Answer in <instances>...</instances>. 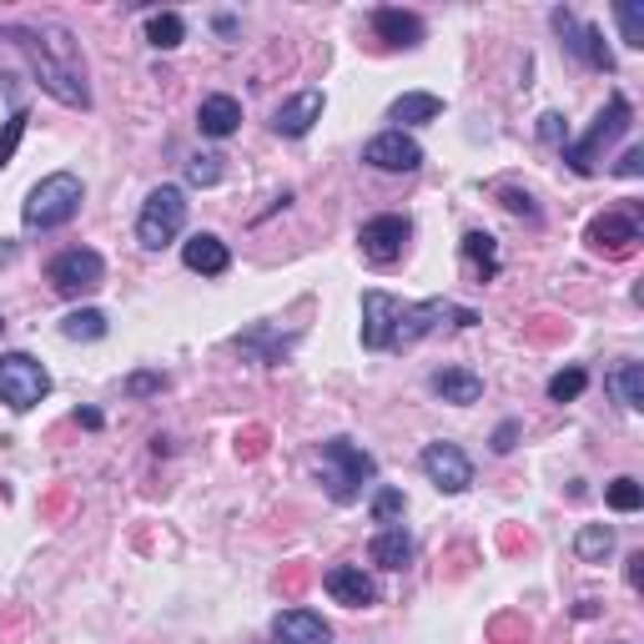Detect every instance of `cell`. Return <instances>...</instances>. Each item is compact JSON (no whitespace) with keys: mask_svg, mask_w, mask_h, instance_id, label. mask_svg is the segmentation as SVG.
I'll use <instances>...</instances> for the list:
<instances>
[{"mask_svg":"<svg viewBox=\"0 0 644 644\" xmlns=\"http://www.w3.org/2000/svg\"><path fill=\"white\" fill-rule=\"evenodd\" d=\"M499 197H503V207H509L513 217L539 222V207H534V197H529V192H519V186H499Z\"/></svg>","mask_w":644,"mask_h":644,"instance_id":"obj_37","label":"cell"},{"mask_svg":"<svg viewBox=\"0 0 644 644\" xmlns=\"http://www.w3.org/2000/svg\"><path fill=\"white\" fill-rule=\"evenodd\" d=\"M584 388H590V372H584V368H564V372L549 378V398H554V403H574Z\"/></svg>","mask_w":644,"mask_h":644,"instance_id":"obj_30","label":"cell"},{"mask_svg":"<svg viewBox=\"0 0 644 644\" xmlns=\"http://www.w3.org/2000/svg\"><path fill=\"white\" fill-rule=\"evenodd\" d=\"M574 554L584 559V564H604V559L614 554V529L610 524H584L574 534Z\"/></svg>","mask_w":644,"mask_h":644,"instance_id":"obj_24","label":"cell"},{"mask_svg":"<svg viewBox=\"0 0 644 644\" xmlns=\"http://www.w3.org/2000/svg\"><path fill=\"white\" fill-rule=\"evenodd\" d=\"M362 162L378 166V172H418V166H423V146L393 126V132H378L362 146Z\"/></svg>","mask_w":644,"mask_h":644,"instance_id":"obj_12","label":"cell"},{"mask_svg":"<svg viewBox=\"0 0 644 644\" xmlns=\"http://www.w3.org/2000/svg\"><path fill=\"white\" fill-rule=\"evenodd\" d=\"M438 323H459V328H473L479 313L473 307H459L448 297H428V303H398L393 293H362V348L372 352H403L413 343H423Z\"/></svg>","mask_w":644,"mask_h":644,"instance_id":"obj_1","label":"cell"},{"mask_svg":"<svg viewBox=\"0 0 644 644\" xmlns=\"http://www.w3.org/2000/svg\"><path fill=\"white\" fill-rule=\"evenodd\" d=\"M614 21H620L624 45L644 51V6H640V0H620V6H614Z\"/></svg>","mask_w":644,"mask_h":644,"instance_id":"obj_28","label":"cell"},{"mask_svg":"<svg viewBox=\"0 0 644 644\" xmlns=\"http://www.w3.org/2000/svg\"><path fill=\"white\" fill-rule=\"evenodd\" d=\"M182 227H186V192L182 186H156L146 197L142 217H136V242L146 252H162L182 237Z\"/></svg>","mask_w":644,"mask_h":644,"instance_id":"obj_6","label":"cell"},{"mask_svg":"<svg viewBox=\"0 0 644 644\" xmlns=\"http://www.w3.org/2000/svg\"><path fill=\"white\" fill-rule=\"evenodd\" d=\"M61 333H67L71 343H96V338H106V313L81 307V313H71L67 323H61Z\"/></svg>","mask_w":644,"mask_h":644,"instance_id":"obj_27","label":"cell"},{"mask_svg":"<svg viewBox=\"0 0 644 644\" xmlns=\"http://www.w3.org/2000/svg\"><path fill=\"white\" fill-rule=\"evenodd\" d=\"M323 590H328L338 604H348V610H368V604H378V584H372L358 564H333L328 574H323Z\"/></svg>","mask_w":644,"mask_h":644,"instance_id":"obj_15","label":"cell"},{"mask_svg":"<svg viewBox=\"0 0 644 644\" xmlns=\"http://www.w3.org/2000/svg\"><path fill=\"white\" fill-rule=\"evenodd\" d=\"M428 388H433L443 403H453V408H469V403H479V398H483V378H479V372H469V368H438L433 378H428Z\"/></svg>","mask_w":644,"mask_h":644,"instance_id":"obj_19","label":"cell"},{"mask_svg":"<svg viewBox=\"0 0 644 644\" xmlns=\"http://www.w3.org/2000/svg\"><path fill=\"white\" fill-rule=\"evenodd\" d=\"M418 463H423V473L433 479L438 493H463L473 483V463L459 443H428Z\"/></svg>","mask_w":644,"mask_h":644,"instance_id":"obj_11","label":"cell"},{"mask_svg":"<svg viewBox=\"0 0 644 644\" xmlns=\"http://www.w3.org/2000/svg\"><path fill=\"white\" fill-rule=\"evenodd\" d=\"M45 393H51V372L31 352H6L0 358V403L11 413H31Z\"/></svg>","mask_w":644,"mask_h":644,"instance_id":"obj_7","label":"cell"},{"mask_svg":"<svg viewBox=\"0 0 644 644\" xmlns=\"http://www.w3.org/2000/svg\"><path fill=\"white\" fill-rule=\"evenodd\" d=\"M584 242H590L594 252H610V257H630L634 242H640V222H634L630 212H604V217L590 222Z\"/></svg>","mask_w":644,"mask_h":644,"instance_id":"obj_13","label":"cell"},{"mask_svg":"<svg viewBox=\"0 0 644 644\" xmlns=\"http://www.w3.org/2000/svg\"><path fill=\"white\" fill-rule=\"evenodd\" d=\"M323 463H328V499L333 503H352L362 493V483L378 479V459L368 448H358L352 438H328L323 443Z\"/></svg>","mask_w":644,"mask_h":644,"instance_id":"obj_4","label":"cell"},{"mask_svg":"<svg viewBox=\"0 0 644 644\" xmlns=\"http://www.w3.org/2000/svg\"><path fill=\"white\" fill-rule=\"evenodd\" d=\"M549 21H554V31L564 35V45L579 55V61H584V67H590V71H610V76H614V51L604 45V31H600V25L574 21V11H554Z\"/></svg>","mask_w":644,"mask_h":644,"instance_id":"obj_9","label":"cell"},{"mask_svg":"<svg viewBox=\"0 0 644 644\" xmlns=\"http://www.w3.org/2000/svg\"><path fill=\"white\" fill-rule=\"evenodd\" d=\"M328 620H323V614L317 610H303V604H297V610H283L273 620V640L277 644H328Z\"/></svg>","mask_w":644,"mask_h":644,"instance_id":"obj_18","label":"cell"},{"mask_svg":"<svg viewBox=\"0 0 644 644\" xmlns=\"http://www.w3.org/2000/svg\"><path fill=\"white\" fill-rule=\"evenodd\" d=\"M317 116H323V91H297L293 101H283V106L273 111V132L287 136V142H297V136L313 132Z\"/></svg>","mask_w":644,"mask_h":644,"instance_id":"obj_17","label":"cell"},{"mask_svg":"<svg viewBox=\"0 0 644 644\" xmlns=\"http://www.w3.org/2000/svg\"><path fill=\"white\" fill-rule=\"evenodd\" d=\"M403 509H408L403 489H378V499H372V524H393Z\"/></svg>","mask_w":644,"mask_h":644,"instance_id":"obj_33","label":"cell"},{"mask_svg":"<svg viewBox=\"0 0 644 644\" xmlns=\"http://www.w3.org/2000/svg\"><path fill=\"white\" fill-rule=\"evenodd\" d=\"M81 202H86L81 176L51 172L31 186V197H25V207H21V222H25V232H55V227H67V222L76 217Z\"/></svg>","mask_w":644,"mask_h":644,"instance_id":"obj_3","label":"cell"},{"mask_svg":"<svg viewBox=\"0 0 644 644\" xmlns=\"http://www.w3.org/2000/svg\"><path fill=\"white\" fill-rule=\"evenodd\" d=\"M614 172H620V176H640V172H644V152H640V146H634V152H624Z\"/></svg>","mask_w":644,"mask_h":644,"instance_id":"obj_39","label":"cell"},{"mask_svg":"<svg viewBox=\"0 0 644 644\" xmlns=\"http://www.w3.org/2000/svg\"><path fill=\"white\" fill-rule=\"evenodd\" d=\"M297 343V333H287V338H277L273 328H247V333H237V348L242 352H252L257 362H267V368H277V362L287 358V348Z\"/></svg>","mask_w":644,"mask_h":644,"instance_id":"obj_22","label":"cell"},{"mask_svg":"<svg viewBox=\"0 0 644 644\" xmlns=\"http://www.w3.org/2000/svg\"><path fill=\"white\" fill-rule=\"evenodd\" d=\"M146 41H152L156 51H176V45L186 41V21L176 11H156L152 21H146Z\"/></svg>","mask_w":644,"mask_h":644,"instance_id":"obj_26","label":"cell"},{"mask_svg":"<svg viewBox=\"0 0 644 644\" xmlns=\"http://www.w3.org/2000/svg\"><path fill=\"white\" fill-rule=\"evenodd\" d=\"M624 579H630V590H640V579H644V554H630V569H624Z\"/></svg>","mask_w":644,"mask_h":644,"instance_id":"obj_40","label":"cell"},{"mask_svg":"<svg viewBox=\"0 0 644 644\" xmlns=\"http://www.w3.org/2000/svg\"><path fill=\"white\" fill-rule=\"evenodd\" d=\"M186 182L192 186H217L222 182V156L217 152H202L186 162Z\"/></svg>","mask_w":644,"mask_h":644,"instance_id":"obj_32","label":"cell"},{"mask_svg":"<svg viewBox=\"0 0 644 644\" xmlns=\"http://www.w3.org/2000/svg\"><path fill=\"white\" fill-rule=\"evenodd\" d=\"M408 237H413V222L393 217V212H388V217L362 222V232H358L362 257H368V263H378V267L398 263V257H403V247H408Z\"/></svg>","mask_w":644,"mask_h":644,"instance_id":"obj_10","label":"cell"},{"mask_svg":"<svg viewBox=\"0 0 644 644\" xmlns=\"http://www.w3.org/2000/svg\"><path fill=\"white\" fill-rule=\"evenodd\" d=\"M0 35L25 55L35 86L45 96H55L61 106L86 111L91 106V86H86V67H81L76 45H71L67 25H0Z\"/></svg>","mask_w":644,"mask_h":644,"instance_id":"obj_2","label":"cell"},{"mask_svg":"<svg viewBox=\"0 0 644 644\" xmlns=\"http://www.w3.org/2000/svg\"><path fill=\"white\" fill-rule=\"evenodd\" d=\"M182 263H186V273L222 277L232 267V252H227V242H222L217 232H192V237L182 242Z\"/></svg>","mask_w":644,"mask_h":644,"instance_id":"obj_16","label":"cell"},{"mask_svg":"<svg viewBox=\"0 0 644 644\" xmlns=\"http://www.w3.org/2000/svg\"><path fill=\"white\" fill-rule=\"evenodd\" d=\"M610 388L620 393V403L630 408V413H640L644 408V362H620L610 378Z\"/></svg>","mask_w":644,"mask_h":644,"instance_id":"obj_25","label":"cell"},{"mask_svg":"<svg viewBox=\"0 0 644 644\" xmlns=\"http://www.w3.org/2000/svg\"><path fill=\"white\" fill-rule=\"evenodd\" d=\"M368 559H372L378 569H408V564H413V539H408V529L388 524L382 534H372Z\"/></svg>","mask_w":644,"mask_h":644,"instance_id":"obj_21","label":"cell"},{"mask_svg":"<svg viewBox=\"0 0 644 644\" xmlns=\"http://www.w3.org/2000/svg\"><path fill=\"white\" fill-rule=\"evenodd\" d=\"M393 121H403V126H423V121H438L443 116V101L433 96V91H403V96L393 101V111H388ZM398 126V132H403Z\"/></svg>","mask_w":644,"mask_h":644,"instance_id":"obj_23","label":"cell"},{"mask_svg":"<svg viewBox=\"0 0 644 644\" xmlns=\"http://www.w3.org/2000/svg\"><path fill=\"white\" fill-rule=\"evenodd\" d=\"M630 116H634V111H630V101H624L620 91H614V96H610V106H604L600 116H594V126H590V132H584V142H569V146H564L569 172H574V176H594V172H600L604 146H610L614 136H624V132H630Z\"/></svg>","mask_w":644,"mask_h":644,"instance_id":"obj_5","label":"cell"},{"mask_svg":"<svg viewBox=\"0 0 644 644\" xmlns=\"http://www.w3.org/2000/svg\"><path fill=\"white\" fill-rule=\"evenodd\" d=\"M121 388H126V398H152V393L166 388V372H132Z\"/></svg>","mask_w":644,"mask_h":644,"instance_id":"obj_35","label":"cell"},{"mask_svg":"<svg viewBox=\"0 0 644 644\" xmlns=\"http://www.w3.org/2000/svg\"><path fill=\"white\" fill-rule=\"evenodd\" d=\"M0 333H6V317H0Z\"/></svg>","mask_w":644,"mask_h":644,"instance_id":"obj_41","label":"cell"},{"mask_svg":"<svg viewBox=\"0 0 644 644\" xmlns=\"http://www.w3.org/2000/svg\"><path fill=\"white\" fill-rule=\"evenodd\" d=\"M463 257H469V263L479 267L483 277L499 273V252H493V237H489V232H469V237H463Z\"/></svg>","mask_w":644,"mask_h":644,"instance_id":"obj_29","label":"cell"},{"mask_svg":"<svg viewBox=\"0 0 644 644\" xmlns=\"http://www.w3.org/2000/svg\"><path fill=\"white\" fill-rule=\"evenodd\" d=\"M45 283H51L61 297H86L106 283V263H101V252H91V247H67V252H55L51 257Z\"/></svg>","mask_w":644,"mask_h":644,"instance_id":"obj_8","label":"cell"},{"mask_svg":"<svg viewBox=\"0 0 644 644\" xmlns=\"http://www.w3.org/2000/svg\"><path fill=\"white\" fill-rule=\"evenodd\" d=\"M539 142L559 146V152L569 146V126H564V116H559V111H544V116H539Z\"/></svg>","mask_w":644,"mask_h":644,"instance_id":"obj_36","label":"cell"},{"mask_svg":"<svg viewBox=\"0 0 644 644\" xmlns=\"http://www.w3.org/2000/svg\"><path fill=\"white\" fill-rule=\"evenodd\" d=\"M372 31H378L382 45H393V51H413V45H423L428 25H423V16H413V11L382 6V11H372Z\"/></svg>","mask_w":644,"mask_h":644,"instance_id":"obj_14","label":"cell"},{"mask_svg":"<svg viewBox=\"0 0 644 644\" xmlns=\"http://www.w3.org/2000/svg\"><path fill=\"white\" fill-rule=\"evenodd\" d=\"M25 111H16L11 121H6V132H0V172H6V166H11V156H16V146H21V136H25Z\"/></svg>","mask_w":644,"mask_h":644,"instance_id":"obj_34","label":"cell"},{"mask_svg":"<svg viewBox=\"0 0 644 644\" xmlns=\"http://www.w3.org/2000/svg\"><path fill=\"white\" fill-rule=\"evenodd\" d=\"M197 126H202V136H212V142H227V136L242 126V101L237 96H207L197 106Z\"/></svg>","mask_w":644,"mask_h":644,"instance_id":"obj_20","label":"cell"},{"mask_svg":"<svg viewBox=\"0 0 644 644\" xmlns=\"http://www.w3.org/2000/svg\"><path fill=\"white\" fill-rule=\"evenodd\" d=\"M513 438H519V423L509 418V423H499V433H493V453H509Z\"/></svg>","mask_w":644,"mask_h":644,"instance_id":"obj_38","label":"cell"},{"mask_svg":"<svg viewBox=\"0 0 644 644\" xmlns=\"http://www.w3.org/2000/svg\"><path fill=\"white\" fill-rule=\"evenodd\" d=\"M604 503H610L614 513H634V509H644V489L634 479H614L610 489H604Z\"/></svg>","mask_w":644,"mask_h":644,"instance_id":"obj_31","label":"cell"}]
</instances>
